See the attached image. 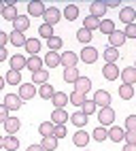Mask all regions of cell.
Wrapping results in <instances>:
<instances>
[{"mask_svg": "<svg viewBox=\"0 0 136 151\" xmlns=\"http://www.w3.org/2000/svg\"><path fill=\"white\" fill-rule=\"evenodd\" d=\"M43 19H45V24H47V26H55V24L62 19V11H60L57 6H47Z\"/></svg>", "mask_w": 136, "mask_h": 151, "instance_id": "obj_1", "label": "cell"}, {"mask_svg": "<svg viewBox=\"0 0 136 151\" xmlns=\"http://www.w3.org/2000/svg\"><path fill=\"white\" fill-rule=\"evenodd\" d=\"M62 45H64V41H62L60 36H55V34L51 38H47V47H49V51H60Z\"/></svg>", "mask_w": 136, "mask_h": 151, "instance_id": "obj_38", "label": "cell"}, {"mask_svg": "<svg viewBox=\"0 0 136 151\" xmlns=\"http://www.w3.org/2000/svg\"><path fill=\"white\" fill-rule=\"evenodd\" d=\"M123 151H136V145H132V143H125V145H123Z\"/></svg>", "mask_w": 136, "mask_h": 151, "instance_id": "obj_54", "label": "cell"}, {"mask_svg": "<svg viewBox=\"0 0 136 151\" xmlns=\"http://www.w3.org/2000/svg\"><path fill=\"white\" fill-rule=\"evenodd\" d=\"M119 77H121L123 85H134V83H136V68H134V66L123 68L121 73H119Z\"/></svg>", "mask_w": 136, "mask_h": 151, "instance_id": "obj_12", "label": "cell"}, {"mask_svg": "<svg viewBox=\"0 0 136 151\" xmlns=\"http://www.w3.org/2000/svg\"><path fill=\"white\" fill-rule=\"evenodd\" d=\"M92 138L96 140V143H104V140L109 138V130H106L104 126H98V128L92 132Z\"/></svg>", "mask_w": 136, "mask_h": 151, "instance_id": "obj_33", "label": "cell"}, {"mask_svg": "<svg viewBox=\"0 0 136 151\" xmlns=\"http://www.w3.org/2000/svg\"><path fill=\"white\" fill-rule=\"evenodd\" d=\"M66 134H68L66 126H55V128H53V138H57V140H60V138H64Z\"/></svg>", "mask_w": 136, "mask_h": 151, "instance_id": "obj_46", "label": "cell"}, {"mask_svg": "<svg viewBox=\"0 0 136 151\" xmlns=\"http://www.w3.org/2000/svg\"><path fill=\"white\" fill-rule=\"evenodd\" d=\"M119 19H121V24H125V26L134 24L136 22V11H134L132 6H123L121 11H119Z\"/></svg>", "mask_w": 136, "mask_h": 151, "instance_id": "obj_14", "label": "cell"}, {"mask_svg": "<svg viewBox=\"0 0 136 151\" xmlns=\"http://www.w3.org/2000/svg\"><path fill=\"white\" fill-rule=\"evenodd\" d=\"M134 68H136V64H134Z\"/></svg>", "mask_w": 136, "mask_h": 151, "instance_id": "obj_60", "label": "cell"}, {"mask_svg": "<svg viewBox=\"0 0 136 151\" xmlns=\"http://www.w3.org/2000/svg\"><path fill=\"white\" fill-rule=\"evenodd\" d=\"M51 102H53L55 109H64V106L68 104V94H64V92H55L53 98H51Z\"/></svg>", "mask_w": 136, "mask_h": 151, "instance_id": "obj_30", "label": "cell"}, {"mask_svg": "<svg viewBox=\"0 0 136 151\" xmlns=\"http://www.w3.org/2000/svg\"><path fill=\"white\" fill-rule=\"evenodd\" d=\"M102 58H104V62H106V64H115V62L119 60V49L106 47L104 51H102Z\"/></svg>", "mask_w": 136, "mask_h": 151, "instance_id": "obj_24", "label": "cell"}, {"mask_svg": "<svg viewBox=\"0 0 136 151\" xmlns=\"http://www.w3.org/2000/svg\"><path fill=\"white\" fill-rule=\"evenodd\" d=\"M94 104L98 106V109H106V106H111V94L106 92V89H98V92L94 94Z\"/></svg>", "mask_w": 136, "mask_h": 151, "instance_id": "obj_3", "label": "cell"}, {"mask_svg": "<svg viewBox=\"0 0 136 151\" xmlns=\"http://www.w3.org/2000/svg\"><path fill=\"white\" fill-rule=\"evenodd\" d=\"M2 17L6 19V22H11V24H13V19L17 17V6H4V11H2Z\"/></svg>", "mask_w": 136, "mask_h": 151, "instance_id": "obj_45", "label": "cell"}, {"mask_svg": "<svg viewBox=\"0 0 136 151\" xmlns=\"http://www.w3.org/2000/svg\"><path fill=\"white\" fill-rule=\"evenodd\" d=\"M36 94L41 96L43 100H51L53 94H55V89H53L49 83H45V85H38V87H36Z\"/></svg>", "mask_w": 136, "mask_h": 151, "instance_id": "obj_25", "label": "cell"}, {"mask_svg": "<svg viewBox=\"0 0 136 151\" xmlns=\"http://www.w3.org/2000/svg\"><path fill=\"white\" fill-rule=\"evenodd\" d=\"M43 58H38V55H30V58H26V68L30 70V73H38V70H43Z\"/></svg>", "mask_w": 136, "mask_h": 151, "instance_id": "obj_11", "label": "cell"}, {"mask_svg": "<svg viewBox=\"0 0 136 151\" xmlns=\"http://www.w3.org/2000/svg\"><path fill=\"white\" fill-rule=\"evenodd\" d=\"M104 4H106V9H115V6H121V0H104Z\"/></svg>", "mask_w": 136, "mask_h": 151, "instance_id": "obj_51", "label": "cell"}, {"mask_svg": "<svg viewBox=\"0 0 136 151\" xmlns=\"http://www.w3.org/2000/svg\"><path fill=\"white\" fill-rule=\"evenodd\" d=\"M109 47H113V49H119L123 43H125V34L121 32V30H115L113 34H109Z\"/></svg>", "mask_w": 136, "mask_h": 151, "instance_id": "obj_17", "label": "cell"}, {"mask_svg": "<svg viewBox=\"0 0 136 151\" xmlns=\"http://www.w3.org/2000/svg\"><path fill=\"white\" fill-rule=\"evenodd\" d=\"M125 130H136V115L125 117Z\"/></svg>", "mask_w": 136, "mask_h": 151, "instance_id": "obj_49", "label": "cell"}, {"mask_svg": "<svg viewBox=\"0 0 136 151\" xmlns=\"http://www.w3.org/2000/svg\"><path fill=\"white\" fill-rule=\"evenodd\" d=\"M83 151H87V149H83Z\"/></svg>", "mask_w": 136, "mask_h": 151, "instance_id": "obj_59", "label": "cell"}, {"mask_svg": "<svg viewBox=\"0 0 136 151\" xmlns=\"http://www.w3.org/2000/svg\"><path fill=\"white\" fill-rule=\"evenodd\" d=\"M106 13V4H104V0H96V2L89 4V15L96 17V19H102Z\"/></svg>", "mask_w": 136, "mask_h": 151, "instance_id": "obj_10", "label": "cell"}, {"mask_svg": "<svg viewBox=\"0 0 136 151\" xmlns=\"http://www.w3.org/2000/svg\"><path fill=\"white\" fill-rule=\"evenodd\" d=\"M2 11H4V2L0 0V15H2Z\"/></svg>", "mask_w": 136, "mask_h": 151, "instance_id": "obj_57", "label": "cell"}, {"mask_svg": "<svg viewBox=\"0 0 136 151\" xmlns=\"http://www.w3.org/2000/svg\"><path fill=\"white\" fill-rule=\"evenodd\" d=\"M119 98H123V100L134 98V87L132 85H121L119 87Z\"/></svg>", "mask_w": 136, "mask_h": 151, "instance_id": "obj_43", "label": "cell"}, {"mask_svg": "<svg viewBox=\"0 0 136 151\" xmlns=\"http://www.w3.org/2000/svg\"><path fill=\"white\" fill-rule=\"evenodd\" d=\"M98 30H100L102 34H106V36H109V34H113L117 28H115V22H113V19H100V26H98Z\"/></svg>", "mask_w": 136, "mask_h": 151, "instance_id": "obj_31", "label": "cell"}, {"mask_svg": "<svg viewBox=\"0 0 136 151\" xmlns=\"http://www.w3.org/2000/svg\"><path fill=\"white\" fill-rule=\"evenodd\" d=\"M4 85H6V83H4V77L0 75V92H2V87H4Z\"/></svg>", "mask_w": 136, "mask_h": 151, "instance_id": "obj_56", "label": "cell"}, {"mask_svg": "<svg viewBox=\"0 0 136 151\" xmlns=\"http://www.w3.org/2000/svg\"><path fill=\"white\" fill-rule=\"evenodd\" d=\"M92 89V81L87 77H79L77 79V83H74V92H79V94H87Z\"/></svg>", "mask_w": 136, "mask_h": 151, "instance_id": "obj_22", "label": "cell"}, {"mask_svg": "<svg viewBox=\"0 0 136 151\" xmlns=\"http://www.w3.org/2000/svg\"><path fill=\"white\" fill-rule=\"evenodd\" d=\"M96 111H98V106L94 104V100H85V102L81 104V113H83V115H87V117L94 115Z\"/></svg>", "mask_w": 136, "mask_h": 151, "instance_id": "obj_39", "label": "cell"}, {"mask_svg": "<svg viewBox=\"0 0 136 151\" xmlns=\"http://www.w3.org/2000/svg\"><path fill=\"white\" fill-rule=\"evenodd\" d=\"M21 98H19L17 94H6L4 96V106L9 109V111H11V113H13V111H19V109H21Z\"/></svg>", "mask_w": 136, "mask_h": 151, "instance_id": "obj_8", "label": "cell"}, {"mask_svg": "<svg viewBox=\"0 0 136 151\" xmlns=\"http://www.w3.org/2000/svg\"><path fill=\"white\" fill-rule=\"evenodd\" d=\"M26 151H43V147H41V145H30Z\"/></svg>", "mask_w": 136, "mask_h": 151, "instance_id": "obj_55", "label": "cell"}, {"mask_svg": "<svg viewBox=\"0 0 136 151\" xmlns=\"http://www.w3.org/2000/svg\"><path fill=\"white\" fill-rule=\"evenodd\" d=\"M102 75H104L106 81H115V79L119 77V68H117V64H104Z\"/></svg>", "mask_w": 136, "mask_h": 151, "instance_id": "obj_20", "label": "cell"}, {"mask_svg": "<svg viewBox=\"0 0 136 151\" xmlns=\"http://www.w3.org/2000/svg\"><path fill=\"white\" fill-rule=\"evenodd\" d=\"M0 149H2V136H0Z\"/></svg>", "mask_w": 136, "mask_h": 151, "instance_id": "obj_58", "label": "cell"}, {"mask_svg": "<svg viewBox=\"0 0 136 151\" xmlns=\"http://www.w3.org/2000/svg\"><path fill=\"white\" fill-rule=\"evenodd\" d=\"M62 17H66L68 22H74V19L79 17V6H77V4H68V6H64Z\"/></svg>", "mask_w": 136, "mask_h": 151, "instance_id": "obj_29", "label": "cell"}, {"mask_svg": "<svg viewBox=\"0 0 136 151\" xmlns=\"http://www.w3.org/2000/svg\"><path fill=\"white\" fill-rule=\"evenodd\" d=\"M24 47L30 55H38V51H41V41H38V38H28Z\"/></svg>", "mask_w": 136, "mask_h": 151, "instance_id": "obj_28", "label": "cell"}, {"mask_svg": "<svg viewBox=\"0 0 136 151\" xmlns=\"http://www.w3.org/2000/svg\"><path fill=\"white\" fill-rule=\"evenodd\" d=\"M83 24H85V26H83L85 30H89V32H94V30H98V26H100V19H96V17H92V15H87Z\"/></svg>", "mask_w": 136, "mask_h": 151, "instance_id": "obj_42", "label": "cell"}, {"mask_svg": "<svg viewBox=\"0 0 136 151\" xmlns=\"http://www.w3.org/2000/svg\"><path fill=\"white\" fill-rule=\"evenodd\" d=\"M41 147H43V151H55V149H57V138L45 136V138L41 140Z\"/></svg>", "mask_w": 136, "mask_h": 151, "instance_id": "obj_37", "label": "cell"}, {"mask_svg": "<svg viewBox=\"0 0 136 151\" xmlns=\"http://www.w3.org/2000/svg\"><path fill=\"white\" fill-rule=\"evenodd\" d=\"M34 94H36V85H32V83H21V85H19L17 96L21 98V102H26V100H32Z\"/></svg>", "mask_w": 136, "mask_h": 151, "instance_id": "obj_7", "label": "cell"}, {"mask_svg": "<svg viewBox=\"0 0 136 151\" xmlns=\"http://www.w3.org/2000/svg\"><path fill=\"white\" fill-rule=\"evenodd\" d=\"M19 128H21V122H19L17 117H9L6 122H4V130H6V134H9V136H15Z\"/></svg>", "mask_w": 136, "mask_h": 151, "instance_id": "obj_19", "label": "cell"}, {"mask_svg": "<svg viewBox=\"0 0 136 151\" xmlns=\"http://www.w3.org/2000/svg\"><path fill=\"white\" fill-rule=\"evenodd\" d=\"M123 143L136 145V130H125V140H123Z\"/></svg>", "mask_w": 136, "mask_h": 151, "instance_id": "obj_50", "label": "cell"}, {"mask_svg": "<svg viewBox=\"0 0 136 151\" xmlns=\"http://www.w3.org/2000/svg\"><path fill=\"white\" fill-rule=\"evenodd\" d=\"M28 28H30V17L28 15H17L13 19V30L15 32H26Z\"/></svg>", "mask_w": 136, "mask_h": 151, "instance_id": "obj_13", "label": "cell"}, {"mask_svg": "<svg viewBox=\"0 0 136 151\" xmlns=\"http://www.w3.org/2000/svg\"><path fill=\"white\" fill-rule=\"evenodd\" d=\"M9 62H11V70H17V73H21V70L26 68V55L15 53V55L9 58Z\"/></svg>", "mask_w": 136, "mask_h": 151, "instance_id": "obj_15", "label": "cell"}, {"mask_svg": "<svg viewBox=\"0 0 136 151\" xmlns=\"http://www.w3.org/2000/svg\"><path fill=\"white\" fill-rule=\"evenodd\" d=\"M53 124L51 122H43L41 126H38V132H41V136L45 138V136H53Z\"/></svg>", "mask_w": 136, "mask_h": 151, "instance_id": "obj_41", "label": "cell"}, {"mask_svg": "<svg viewBox=\"0 0 136 151\" xmlns=\"http://www.w3.org/2000/svg\"><path fill=\"white\" fill-rule=\"evenodd\" d=\"M72 143H74L77 147H81V149H85V145L89 143V134H87L85 130H77V132L72 134Z\"/></svg>", "mask_w": 136, "mask_h": 151, "instance_id": "obj_18", "label": "cell"}, {"mask_svg": "<svg viewBox=\"0 0 136 151\" xmlns=\"http://www.w3.org/2000/svg\"><path fill=\"white\" fill-rule=\"evenodd\" d=\"M2 149H6V151H17V149H19V138L6 134V136L2 138Z\"/></svg>", "mask_w": 136, "mask_h": 151, "instance_id": "obj_26", "label": "cell"}, {"mask_svg": "<svg viewBox=\"0 0 136 151\" xmlns=\"http://www.w3.org/2000/svg\"><path fill=\"white\" fill-rule=\"evenodd\" d=\"M70 124L77 126L79 130H83V126H87V115H83L81 111H77V113L70 115Z\"/></svg>", "mask_w": 136, "mask_h": 151, "instance_id": "obj_27", "label": "cell"}, {"mask_svg": "<svg viewBox=\"0 0 136 151\" xmlns=\"http://www.w3.org/2000/svg\"><path fill=\"white\" fill-rule=\"evenodd\" d=\"M51 124H53V126H66V124H68V113H66V109H53V113H51Z\"/></svg>", "mask_w": 136, "mask_h": 151, "instance_id": "obj_9", "label": "cell"}, {"mask_svg": "<svg viewBox=\"0 0 136 151\" xmlns=\"http://www.w3.org/2000/svg\"><path fill=\"white\" fill-rule=\"evenodd\" d=\"M79 77L81 75H79V70H77V66L74 68H64V81L66 83H77Z\"/></svg>", "mask_w": 136, "mask_h": 151, "instance_id": "obj_36", "label": "cell"}, {"mask_svg": "<svg viewBox=\"0 0 136 151\" xmlns=\"http://www.w3.org/2000/svg\"><path fill=\"white\" fill-rule=\"evenodd\" d=\"M109 138L113 140V143H123L125 140V130L119 128V126H111L109 128Z\"/></svg>", "mask_w": 136, "mask_h": 151, "instance_id": "obj_16", "label": "cell"}, {"mask_svg": "<svg viewBox=\"0 0 136 151\" xmlns=\"http://www.w3.org/2000/svg\"><path fill=\"white\" fill-rule=\"evenodd\" d=\"M79 60H81V62H85V64H94L96 60H98V49H96V47H92V45L83 47V51H81Z\"/></svg>", "mask_w": 136, "mask_h": 151, "instance_id": "obj_5", "label": "cell"}, {"mask_svg": "<svg viewBox=\"0 0 136 151\" xmlns=\"http://www.w3.org/2000/svg\"><path fill=\"white\" fill-rule=\"evenodd\" d=\"M4 60H9V53L4 47H0V62H4Z\"/></svg>", "mask_w": 136, "mask_h": 151, "instance_id": "obj_53", "label": "cell"}, {"mask_svg": "<svg viewBox=\"0 0 136 151\" xmlns=\"http://www.w3.org/2000/svg\"><path fill=\"white\" fill-rule=\"evenodd\" d=\"M45 2L41 0H30L28 2V17H43L45 15Z\"/></svg>", "mask_w": 136, "mask_h": 151, "instance_id": "obj_4", "label": "cell"}, {"mask_svg": "<svg viewBox=\"0 0 136 151\" xmlns=\"http://www.w3.org/2000/svg\"><path fill=\"white\" fill-rule=\"evenodd\" d=\"M9 117H11V111H9L4 104H0V124H4Z\"/></svg>", "mask_w": 136, "mask_h": 151, "instance_id": "obj_48", "label": "cell"}, {"mask_svg": "<svg viewBox=\"0 0 136 151\" xmlns=\"http://www.w3.org/2000/svg\"><path fill=\"white\" fill-rule=\"evenodd\" d=\"M85 100H87V98H85V94H79V92H72L70 96H68V102L74 104V106H79V109H81V104L85 102Z\"/></svg>", "mask_w": 136, "mask_h": 151, "instance_id": "obj_40", "label": "cell"}, {"mask_svg": "<svg viewBox=\"0 0 136 151\" xmlns=\"http://www.w3.org/2000/svg\"><path fill=\"white\" fill-rule=\"evenodd\" d=\"M9 43V34L6 32H2V30H0V47H4Z\"/></svg>", "mask_w": 136, "mask_h": 151, "instance_id": "obj_52", "label": "cell"}, {"mask_svg": "<svg viewBox=\"0 0 136 151\" xmlns=\"http://www.w3.org/2000/svg\"><path fill=\"white\" fill-rule=\"evenodd\" d=\"M26 41H28V38L24 36V32H15V30H13V32L9 34V43H13L15 47H24Z\"/></svg>", "mask_w": 136, "mask_h": 151, "instance_id": "obj_34", "label": "cell"}, {"mask_svg": "<svg viewBox=\"0 0 136 151\" xmlns=\"http://www.w3.org/2000/svg\"><path fill=\"white\" fill-rule=\"evenodd\" d=\"M45 83H49V70L43 68V70H38V73L32 75V85H45Z\"/></svg>", "mask_w": 136, "mask_h": 151, "instance_id": "obj_21", "label": "cell"}, {"mask_svg": "<svg viewBox=\"0 0 136 151\" xmlns=\"http://www.w3.org/2000/svg\"><path fill=\"white\" fill-rule=\"evenodd\" d=\"M43 64L47 68H57V66H60V53H57V51H49V53L45 55Z\"/></svg>", "mask_w": 136, "mask_h": 151, "instance_id": "obj_23", "label": "cell"}, {"mask_svg": "<svg viewBox=\"0 0 136 151\" xmlns=\"http://www.w3.org/2000/svg\"><path fill=\"white\" fill-rule=\"evenodd\" d=\"M4 83H9V85H21V73L9 70V73L4 75Z\"/></svg>", "mask_w": 136, "mask_h": 151, "instance_id": "obj_32", "label": "cell"}, {"mask_svg": "<svg viewBox=\"0 0 136 151\" xmlns=\"http://www.w3.org/2000/svg\"><path fill=\"white\" fill-rule=\"evenodd\" d=\"M77 41L83 43V47H87L92 43V32H89V30H85V28H79V30H77Z\"/></svg>", "mask_w": 136, "mask_h": 151, "instance_id": "obj_35", "label": "cell"}, {"mask_svg": "<svg viewBox=\"0 0 136 151\" xmlns=\"http://www.w3.org/2000/svg\"><path fill=\"white\" fill-rule=\"evenodd\" d=\"M98 113V122H100V126H111L113 122H115V111L111 109V106H106V109H98L96 111Z\"/></svg>", "mask_w": 136, "mask_h": 151, "instance_id": "obj_2", "label": "cell"}, {"mask_svg": "<svg viewBox=\"0 0 136 151\" xmlns=\"http://www.w3.org/2000/svg\"><path fill=\"white\" fill-rule=\"evenodd\" d=\"M77 62H79V55H77L74 51H64V53H60V66H64V68H74Z\"/></svg>", "mask_w": 136, "mask_h": 151, "instance_id": "obj_6", "label": "cell"}, {"mask_svg": "<svg viewBox=\"0 0 136 151\" xmlns=\"http://www.w3.org/2000/svg\"><path fill=\"white\" fill-rule=\"evenodd\" d=\"M38 34H41V38H51L53 36V26H47V24H41V28H38Z\"/></svg>", "mask_w": 136, "mask_h": 151, "instance_id": "obj_44", "label": "cell"}, {"mask_svg": "<svg viewBox=\"0 0 136 151\" xmlns=\"http://www.w3.org/2000/svg\"><path fill=\"white\" fill-rule=\"evenodd\" d=\"M123 34H125V38H136V24H128Z\"/></svg>", "mask_w": 136, "mask_h": 151, "instance_id": "obj_47", "label": "cell"}]
</instances>
